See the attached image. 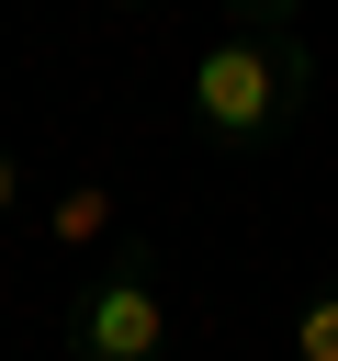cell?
Instances as JSON below:
<instances>
[{
    "label": "cell",
    "mask_w": 338,
    "mask_h": 361,
    "mask_svg": "<svg viewBox=\"0 0 338 361\" xmlns=\"http://www.w3.org/2000/svg\"><path fill=\"white\" fill-rule=\"evenodd\" d=\"M23 192H34V180H23V147L0 135V226H23Z\"/></svg>",
    "instance_id": "obj_6"
},
{
    "label": "cell",
    "mask_w": 338,
    "mask_h": 361,
    "mask_svg": "<svg viewBox=\"0 0 338 361\" xmlns=\"http://www.w3.org/2000/svg\"><path fill=\"white\" fill-rule=\"evenodd\" d=\"M56 361H169V338H180V316H169V282H158V248L146 237H113L90 271H79V293H68V316H56Z\"/></svg>",
    "instance_id": "obj_2"
},
{
    "label": "cell",
    "mask_w": 338,
    "mask_h": 361,
    "mask_svg": "<svg viewBox=\"0 0 338 361\" xmlns=\"http://www.w3.org/2000/svg\"><path fill=\"white\" fill-rule=\"evenodd\" d=\"M293 361H338V271H315L304 293H293Z\"/></svg>",
    "instance_id": "obj_3"
},
{
    "label": "cell",
    "mask_w": 338,
    "mask_h": 361,
    "mask_svg": "<svg viewBox=\"0 0 338 361\" xmlns=\"http://www.w3.org/2000/svg\"><path fill=\"white\" fill-rule=\"evenodd\" d=\"M45 226H56V248H90V237L113 226V203H101V192H68V203H56Z\"/></svg>",
    "instance_id": "obj_4"
},
{
    "label": "cell",
    "mask_w": 338,
    "mask_h": 361,
    "mask_svg": "<svg viewBox=\"0 0 338 361\" xmlns=\"http://www.w3.org/2000/svg\"><path fill=\"white\" fill-rule=\"evenodd\" d=\"M113 11H146V0H113Z\"/></svg>",
    "instance_id": "obj_7"
},
{
    "label": "cell",
    "mask_w": 338,
    "mask_h": 361,
    "mask_svg": "<svg viewBox=\"0 0 338 361\" xmlns=\"http://www.w3.org/2000/svg\"><path fill=\"white\" fill-rule=\"evenodd\" d=\"M304 102H315V45L304 34H214L203 56H192V135L214 147V158H237V169H259V158H282L293 147V124H304Z\"/></svg>",
    "instance_id": "obj_1"
},
{
    "label": "cell",
    "mask_w": 338,
    "mask_h": 361,
    "mask_svg": "<svg viewBox=\"0 0 338 361\" xmlns=\"http://www.w3.org/2000/svg\"><path fill=\"white\" fill-rule=\"evenodd\" d=\"M237 34H304V0H225Z\"/></svg>",
    "instance_id": "obj_5"
}]
</instances>
